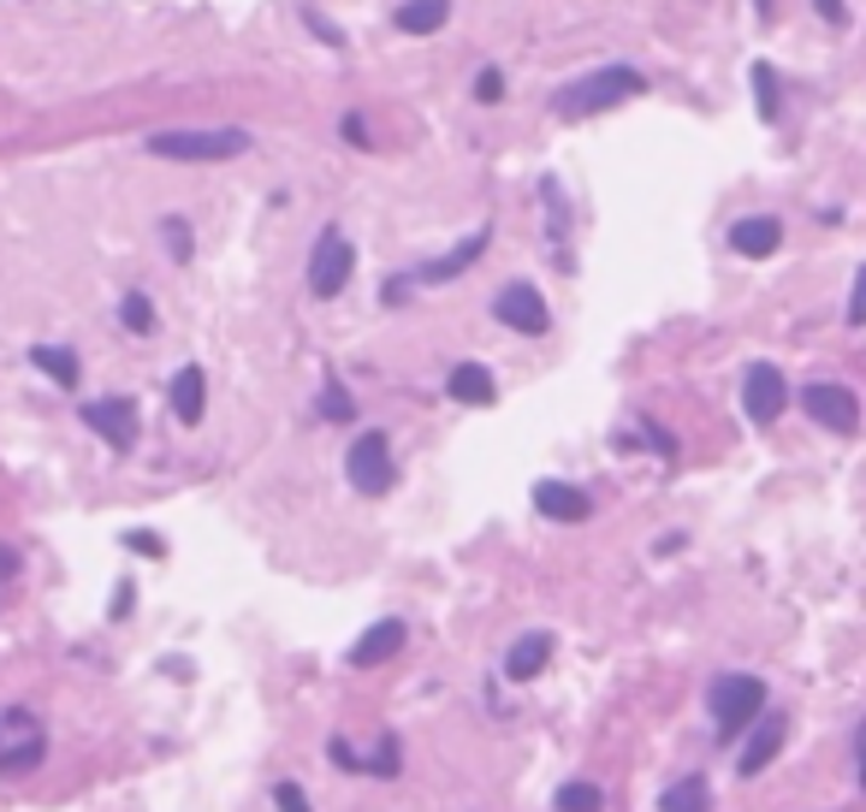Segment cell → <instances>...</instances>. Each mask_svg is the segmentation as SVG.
Instances as JSON below:
<instances>
[{
	"label": "cell",
	"instance_id": "1",
	"mask_svg": "<svg viewBox=\"0 0 866 812\" xmlns=\"http://www.w3.org/2000/svg\"><path fill=\"white\" fill-rule=\"evenodd\" d=\"M647 90V78L630 72V65H605L594 78H576L570 90H558V119H594L605 108H617V101H630Z\"/></svg>",
	"mask_w": 866,
	"mask_h": 812
},
{
	"label": "cell",
	"instance_id": "2",
	"mask_svg": "<svg viewBox=\"0 0 866 812\" xmlns=\"http://www.w3.org/2000/svg\"><path fill=\"white\" fill-rule=\"evenodd\" d=\"M250 149V131H154L149 154L161 161H232Z\"/></svg>",
	"mask_w": 866,
	"mask_h": 812
},
{
	"label": "cell",
	"instance_id": "3",
	"mask_svg": "<svg viewBox=\"0 0 866 812\" xmlns=\"http://www.w3.org/2000/svg\"><path fill=\"white\" fill-rule=\"evenodd\" d=\"M759 712H766V682H759V677H718V688H713L718 741H736Z\"/></svg>",
	"mask_w": 866,
	"mask_h": 812
},
{
	"label": "cell",
	"instance_id": "4",
	"mask_svg": "<svg viewBox=\"0 0 866 812\" xmlns=\"http://www.w3.org/2000/svg\"><path fill=\"white\" fill-rule=\"evenodd\" d=\"M344 475H351V487L362 498H380V493H392V451H386V434H356L351 439V451H344Z\"/></svg>",
	"mask_w": 866,
	"mask_h": 812
},
{
	"label": "cell",
	"instance_id": "5",
	"mask_svg": "<svg viewBox=\"0 0 866 812\" xmlns=\"http://www.w3.org/2000/svg\"><path fill=\"white\" fill-rule=\"evenodd\" d=\"M351 267H356L351 237H344L339 226H326L315 237V250H309V291H315V297H339L344 280H351Z\"/></svg>",
	"mask_w": 866,
	"mask_h": 812
},
{
	"label": "cell",
	"instance_id": "6",
	"mask_svg": "<svg viewBox=\"0 0 866 812\" xmlns=\"http://www.w3.org/2000/svg\"><path fill=\"white\" fill-rule=\"evenodd\" d=\"M802 409L819 427H830V434H855L860 427V397L848 386H837V379H813V386L802 392Z\"/></svg>",
	"mask_w": 866,
	"mask_h": 812
},
{
	"label": "cell",
	"instance_id": "7",
	"mask_svg": "<svg viewBox=\"0 0 866 812\" xmlns=\"http://www.w3.org/2000/svg\"><path fill=\"white\" fill-rule=\"evenodd\" d=\"M493 315L505 321L511 333H528V338H534V333H546V326H552V308H546V297H541V291H534V285H523V280L499 291V297H493Z\"/></svg>",
	"mask_w": 866,
	"mask_h": 812
},
{
	"label": "cell",
	"instance_id": "8",
	"mask_svg": "<svg viewBox=\"0 0 866 812\" xmlns=\"http://www.w3.org/2000/svg\"><path fill=\"white\" fill-rule=\"evenodd\" d=\"M784 404H789V386H784V374L777 368H748V379H742V409H748V422L754 427H772L777 416H784Z\"/></svg>",
	"mask_w": 866,
	"mask_h": 812
},
{
	"label": "cell",
	"instance_id": "9",
	"mask_svg": "<svg viewBox=\"0 0 866 812\" xmlns=\"http://www.w3.org/2000/svg\"><path fill=\"white\" fill-rule=\"evenodd\" d=\"M83 422H90L113 451H131L137 445V404L131 397H95V404L83 409Z\"/></svg>",
	"mask_w": 866,
	"mask_h": 812
},
{
	"label": "cell",
	"instance_id": "10",
	"mask_svg": "<svg viewBox=\"0 0 866 812\" xmlns=\"http://www.w3.org/2000/svg\"><path fill=\"white\" fill-rule=\"evenodd\" d=\"M404 641H410V629L397 623V617H380V623L362 635V641L351 647V659L344 664H356V670H374V664H386V659H397L404 652Z\"/></svg>",
	"mask_w": 866,
	"mask_h": 812
},
{
	"label": "cell",
	"instance_id": "11",
	"mask_svg": "<svg viewBox=\"0 0 866 812\" xmlns=\"http://www.w3.org/2000/svg\"><path fill=\"white\" fill-rule=\"evenodd\" d=\"M784 735H789V718H784V712H759V730H754L748 748H742L736 771H742V777H759V771L777 759V748H784Z\"/></svg>",
	"mask_w": 866,
	"mask_h": 812
},
{
	"label": "cell",
	"instance_id": "12",
	"mask_svg": "<svg viewBox=\"0 0 866 812\" xmlns=\"http://www.w3.org/2000/svg\"><path fill=\"white\" fill-rule=\"evenodd\" d=\"M534 510L546 516V522H587V493L582 487H570V480H541L534 487Z\"/></svg>",
	"mask_w": 866,
	"mask_h": 812
},
{
	"label": "cell",
	"instance_id": "13",
	"mask_svg": "<svg viewBox=\"0 0 866 812\" xmlns=\"http://www.w3.org/2000/svg\"><path fill=\"white\" fill-rule=\"evenodd\" d=\"M731 244H736V255L759 262V255H772L777 244H784V226H777L772 214H748V220H736V226H731Z\"/></svg>",
	"mask_w": 866,
	"mask_h": 812
},
{
	"label": "cell",
	"instance_id": "14",
	"mask_svg": "<svg viewBox=\"0 0 866 812\" xmlns=\"http://www.w3.org/2000/svg\"><path fill=\"white\" fill-rule=\"evenodd\" d=\"M546 659H552V635H523V641L505 652V677L511 682H534L546 670Z\"/></svg>",
	"mask_w": 866,
	"mask_h": 812
},
{
	"label": "cell",
	"instance_id": "15",
	"mask_svg": "<svg viewBox=\"0 0 866 812\" xmlns=\"http://www.w3.org/2000/svg\"><path fill=\"white\" fill-rule=\"evenodd\" d=\"M208 409V379L202 368H179V379H172V416H179L184 427H197Z\"/></svg>",
	"mask_w": 866,
	"mask_h": 812
},
{
	"label": "cell",
	"instance_id": "16",
	"mask_svg": "<svg viewBox=\"0 0 866 812\" xmlns=\"http://www.w3.org/2000/svg\"><path fill=\"white\" fill-rule=\"evenodd\" d=\"M445 19H452V0H404V7H397V30H404V37H427V30H440Z\"/></svg>",
	"mask_w": 866,
	"mask_h": 812
},
{
	"label": "cell",
	"instance_id": "17",
	"mask_svg": "<svg viewBox=\"0 0 866 812\" xmlns=\"http://www.w3.org/2000/svg\"><path fill=\"white\" fill-rule=\"evenodd\" d=\"M42 759H48L42 730H30L24 741H0V777H24V771H37Z\"/></svg>",
	"mask_w": 866,
	"mask_h": 812
},
{
	"label": "cell",
	"instance_id": "18",
	"mask_svg": "<svg viewBox=\"0 0 866 812\" xmlns=\"http://www.w3.org/2000/svg\"><path fill=\"white\" fill-rule=\"evenodd\" d=\"M445 392H452L457 404H493V374L481 368V362H457L452 379H445Z\"/></svg>",
	"mask_w": 866,
	"mask_h": 812
},
{
	"label": "cell",
	"instance_id": "19",
	"mask_svg": "<svg viewBox=\"0 0 866 812\" xmlns=\"http://www.w3.org/2000/svg\"><path fill=\"white\" fill-rule=\"evenodd\" d=\"M659 812H713V789H706V777H683V783H671Z\"/></svg>",
	"mask_w": 866,
	"mask_h": 812
},
{
	"label": "cell",
	"instance_id": "20",
	"mask_svg": "<svg viewBox=\"0 0 866 812\" xmlns=\"http://www.w3.org/2000/svg\"><path fill=\"white\" fill-rule=\"evenodd\" d=\"M487 237H493V232H475V237H463V250H452V255H445V262H433V267L422 273V280H440V285H445V280H457V273L470 267L481 250H487Z\"/></svg>",
	"mask_w": 866,
	"mask_h": 812
},
{
	"label": "cell",
	"instance_id": "21",
	"mask_svg": "<svg viewBox=\"0 0 866 812\" xmlns=\"http://www.w3.org/2000/svg\"><path fill=\"white\" fill-rule=\"evenodd\" d=\"M30 362H37V368L54 379V386H78V356L72 351H54V344H37V351H30Z\"/></svg>",
	"mask_w": 866,
	"mask_h": 812
},
{
	"label": "cell",
	"instance_id": "22",
	"mask_svg": "<svg viewBox=\"0 0 866 812\" xmlns=\"http://www.w3.org/2000/svg\"><path fill=\"white\" fill-rule=\"evenodd\" d=\"M552 806L558 812H605V794H600V783H564Z\"/></svg>",
	"mask_w": 866,
	"mask_h": 812
},
{
	"label": "cell",
	"instance_id": "23",
	"mask_svg": "<svg viewBox=\"0 0 866 812\" xmlns=\"http://www.w3.org/2000/svg\"><path fill=\"white\" fill-rule=\"evenodd\" d=\"M119 321H125V333H149V326H154V303L143 297V291H131V297L119 303Z\"/></svg>",
	"mask_w": 866,
	"mask_h": 812
},
{
	"label": "cell",
	"instance_id": "24",
	"mask_svg": "<svg viewBox=\"0 0 866 812\" xmlns=\"http://www.w3.org/2000/svg\"><path fill=\"white\" fill-rule=\"evenodd\" d=\"M321 416H326V422H351V416H356V404H351V392H339V386H326V392H321Z\"/></svg>",
	"mask_w": 866,
	"mask_h": 812
},
{
	"label": "cell",
	"instance_id": "25",
	"mask_svg": "<svg viewBox=\"0 0 866 812\" xmlns=\"http://www.w3.org/2000/svg\"><path fill=\"white\" fill-rule=\"evenodd\" d=\"M362 771H374V777H397V735L380 741L374 759H362Z\"/></svg>",
	"mask_w": 866,
	"mask_h": 812
},
{
	"label": "cell",
	"instance_id": "26",
	"mask_svg": "<svg viewBox=\"0 0 866 812\" xmlns=\"http://www.w3.org/2000/svg\"><path fill=\"white\" fill-rule=\"evenodd\" d=\"M754 90H759V113L777 119V78H772V65H754Z\"/></svg>",
	"mask_w": 866,
	"mask_h": 812
},
{
	"label": "cell",
	"instance_id": "27",
	"mask_svg": "<svg viewBox=\"0 0 866 812\" xmlns=\"http://www.w3.org/2000/svg\"><path fill=\"white\" fill-rule=\"evenodd\" d=\"M273 806H280V812H309V794L298 783H280V789H273Z\"/></svg>",
	"mask_w": 866,
	"mask_h": 812
},
{
	"label": "cell",
	"instance_id": "28",
	"mask_svg": "<svg viewBox=\"0 0 866 812\" xmlns=\"http://www.w3.org/2000/svg\"><path fill=\"white\" fill-rule=\"evenodd\" d=\"M167 244H172V262H190V226L184 220H167Z\"/></svg>",
	"mask_w": 866,
	"mask_h": 812
},
{
	"label": "cell",
	"instance_id": "29",
	"mask_svg": "<svg viewBox=\"0 0 866 812\" xmlns=\"http://www.w3.org/2000/svg\"><path fill=\"white\" fill-rule=\"evenodd\" d=\"M499 95H505V72H493V65H487V72L475 78V101H499Z\"/></svg>",
	"mask_w": 866,
	"mask_h": 812
},
{
	"label": "cell",
	"instance_id": "30",
	"mask_svg": "<svg viewBox=\"0 0 866 812\" xmlns=\"http://www.w3.org/2000/svg\"><path fill=\"white\" fill-rule=\"evenodd\" d=\"M326 753H333V765H339V771H362V759L351 753V741H344V735H339V741H333V748H326Z\"/></svg>",
	"mask_w": 866,
	"mask_h": 812
},
{
	"label": "cell",
	"instance_id": "31",
	"mask_svg": "<svg viewBox=\"0 0 866 812\" xmlns=\"http://www.w3.org/2000/svg\"><path fill=\"white\" fill-rule=\"evenodd\" d=\"M125 546H131V551H143V558H161V551H167L161 540H154V534H125Z\"/></svg>",
	"mask_w": 866,
	"mask_h": 812
},
{
	"label": "cell",
	"instance_id": "32",
	"mask_svg": "<svg viewBox=\"0 0 866 812\" xmlns=\"http://www.w3.org/2000/svg\"><path fill=\"white\" fill-rule=\"evenodd\" d=\"M813 7L825 12V24H837V30L848 24V7H843V0H813Z\"/></svg>",
	"mask_w": 866,
	"mask_h": 812
},
{
	"label": "cell",
	"instance_id": "33",
	"mask_svg": "<svg viewBox=\"0 0 866 812\" xmlns=\"http://www.w3.org/2000/svg\"><path fill=\"white\" fill-rule=\"evenodd\" d=\"M12 576H19V551L0 546V581H12Z\"/></svg>",
	"mask_w": 866,
	"mask_h": 812
},
{
	"label": "cell",
	"instance_id": "34",
	"mask_svg": "<svg viewBox=\"0 0 866 812\" xmlns=\"http://www.w3.org/2000/svg\"><path fill=\"white\" fill-rule=\"evenodd\" d=\"M866 315V285H855V297H848V326H860Z\"/></svg>",
	"mask_w": 866,
	"mask_h": 812
}]
</instances>
